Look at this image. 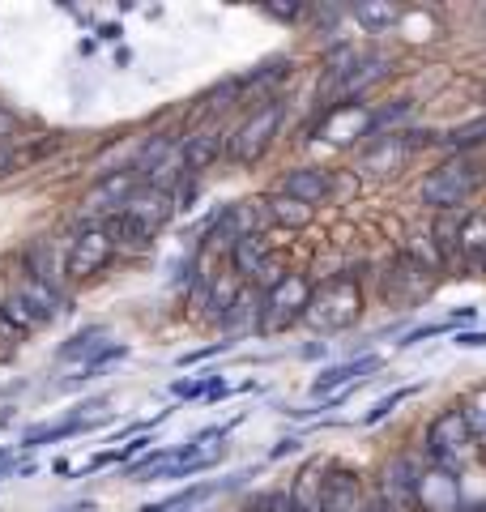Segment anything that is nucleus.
I'll return each mask as SVG.
<instances>
[{"instance_id":"6e6552de","label":"nucleus","mask_w":486,"mask_h":512,"mask_svg":"<svg viewBox=\"0 0 486 512\" xmlns=\"http://www.w3.org/2000/svg\"><path fill=\"white\" fill-rule=\"evenodd\" d=\"M141 188V180H137V171L133 167H124V171H107L103 180H99V188L86 197V210L90 214H99V218H111V214H120L124 205H128V197Z\"/></svg>"},{"instance_id":"7ed1b4c3","label":"nucleus","mask_w":486,"mask_h":512,"mask_svg":"<svg viewBox=\"0 0 486 512\" xmlns=\"http://www.w3.org/2000/svg\"><path fill=\"white\" fill-rule=\"evenodd\" d=\"M359 312H363L359 282H354V278H333V282H324L320 295L307 299L303 320H307V325H316V329H324V333H333V329L354 325Z\"/></svg>"},{"instance_id":"1a4fd4ad","label":"nucleus","mask_w":486,"mask_h":512,"mask_svg":"<svg viewBox=\"0 0 486 512\" xmlns=\"http://www.w3.org/2000/svg\"><path fill=\"white\" fill-rule=\"evenodd\" d=\"M371 372H380V355L350 359V363H342V367H329V372H324V376H316V380H312V393H316V397H324V393L342 389V384H350V380H367Z\"/></svg>"},{"instance_id":"4be33fe9","label":"nucleus","mask_w":486,"mask_h":512,"mask_svg":"<svg viewBox=\"0 0 486 512\" xmlns=\"http://www.w3.org/2000/svg\"><path fill=\"white\" fill-rule=\"evenodd\" d=\"M22 133V120H18V111H9L5 103H0V146H9L13 137Z\"/></svg>"},{"instance_id":"b1692460","label":"nucleus","mask_w":486,"mask_h":512,"mask_svg":"<svg viewBox=\"0 0 486 512\" xmlns=\"http://www.w3.org/2000/svg\"><path fill=\"white\" fill-rule=\"evenodd\" d=\"M226 350H231V342H214V346H205V350H188V355H180V367L201 363V359H214V355H226Z\"/></svg>"},{"instance_id":"c85d7f7f","label":"nucleus","mask_w":486,"mask_h":512,"mask_svg":"<svg viewBox=\"0 0 486 512\" xmlns=\"http://www.w3.org/2000/svg\"><path fill=\"white\" fill-rule=\"evenodd\" d=\"M295 448H299V440H282L278 448H273V457H282V453H295Z\"/></svg>"},{"instance_id":"f03ea898","label":"nucleus","mask_w":486,"mask_h":512,"mask_svg":"<svg viewBox=\"0 0 486 512\" xmlns=\"http://www.w3.org/2000/svg\"><path fill=\"white\" fill-rule=\"evenodd\" d=\"M482 184H486V167L478 163V158H452V163H444L423 184V201L435 205V210L452 214V210H461Z\"/></svg>"},{"instance_id":"9b49d317","label":"nucleus","mask_w":486,"mask_h":512,"mask_svg":"<svg viewBox=\"0 0 486 512\" xmlns=\"http://www.w3.org/2000/svg\"><path fill=\"white\" fill-rule=\"evenodd\" d=\"M324 192H329V175L316 171V167H299V171H290L282 180V197L303 201V205L324 201Z\"/></svg>"},{"instance_id":"f257e3e1","label":"nucleus","mask_w":486,"mask_h":512,"mask_svg":"<svg viewBox=\"0 0 486 512\" xmlns=\"http://www.w3.org/2000/svg\"><path fill=\"white\" fill-rule=\"evenodd\" d=\"M427 453H431V461L444 474H461V470L474 466L478 436H474V427H469L465 410H444L440 419L431 423V431H427Z\"/></svg>"},{"instance_id":"6ab92c4d","label":"nucleus","mask_w":486,"mask_h":512,"mask_svg":"<svg viewBox=\"0 0 486 512\" xmlns=\"http://www.w3.org/2000/svg\"><path fill=\"white\" fill-rule=\"evenodd\" d=\"M401 154H405V141H401V137H384L380 146L367 154V171H380V167H397V163H401Z\"/></svg>"},{"instance_id":"39448f33","label":"nucleus","mask_w":486,"mask_h":512,"mask_svg":"<svg viewBox=\"0 0 486 512\" xmlns=\"http://www.w3.org/2000/svg\"><path fill=\"white\" fill-rule=\"evenodd\" d=\"M111 256H116V244H111V235H107L103 222H94V227L77 231L69 239V248H64V278L86 282L94 274H103V269L111 265Z\"/></svg>"},{"instance_id":"7c9ffc66","label":"nucleus","mask_w":486,"mask_h":512,"mask_svg":"<svg viewBox=\"0 0 486 512\" xmlns=\"http://www.w3.org/2000/svg\"><path fill=\"white\" fill-rule=\"evenodd\" d=\"M482 265H486V252H482Z\"/></svg>"},{"instance_id":"412c9836","label":"nucleus","mask_w":486,"mask_h":512,"mask_svg":"<svg viewBox=\"0 0 486 512\" xmlns=\"http://www.w3.org/2000/svg\"><path fill=\"white\" fill-rule=\"evenodd\" d=\"M124 355H128V346H124V342H107V346L99 350V355H94V359H86V367H81V372H86V376L94 380V376L103 372V367H111V363H116V359H124Z\"/></svg>"},{"instance_id":"aec40b11","label":"nucleus","mask_w":486,"mask_h":512,"mask_svg":"<svg viewBox=\"0 0 486 512\" xmlns=\"http://www.w3.org/2000/svg\"><path fill=\"white\" fill-rule=\"evenodd\" d=\"M444 141H448V146H457V150H474V146H482V141H486V116H482V120H474V124L452 128V133H448Z\"/></svg>"},{"instance_id":"dca6fc26","label":"nucleus","mask_w":486,"mask_h":512,"mask_svg":"<svg viewBox=\"0 0 486 512\" xmlns=\"http://www.w3.org/2000/svg\"><path fill=\"white\" fill-rule=\"evenodd\" d=\"M384 73H388V60H384V56H371V60H363V64L354 60L350 69L342 73V77H346V94H363L367 86H376Z\"/></svg>"},{"instance_id":"4468645a","label":"nucleus","mask_w":486,"mask_h":512,"mask_svg":"<svg viewBox=\"0 0 486 512\" xmlns=\"http://www.w3.org/2000/svg\"><path fill=\"white\" fill-rule=\"evenodd\" d=\"M265 210H269V222H278V227H290V231H303L307 222H312V205L290 201V197H273V201H265Z\"/></svg>"},{"instance_id":"a211bd4d","label":"nucleus","mask_w":486,"mask_h":512,"mask_svg":"<svg viewBox=\"0 0 486 512\" xmlns=\"http://www.w3.org/2000/svg\"><path fill=\"white\" fill-rule=\"evenodd\" d=\"M214 491H218L214 483H201V487L175 491V495H167V500H158V504H145L141 512H180V508H192L197 500H205V495H214Z\"/></svg>"},{"instance_id":"cd10ccee","label":"nucleus","mask_w":486,"mask_h":512,"mask_svg":"<svg viewBox=\"0 0 486 512\" xmlns=\"http://www.w3.org/2000/svg\"><path fill=\"white\" fill-rule=\"evenodd\" d=\"M13 167H18V158H13V150H9V146H0V175H9Z\"/></svg>"},{"instance_id":"2f4dec72","label":"nucleus","mask_w":486,"mask_h":512,"mask_svg":"<svg viewBox=\"0 0 486 512\" xmlns=\"http://www.w3.org/2000/svg\"><path fill=\"white\" fill-rule=\"evenodd\" d=\"M261 512H265V508H261Z\"/></svg>"},{"instance_id":"0eeeda50","label":"nucleus","mask_w":486,"mask_h":512,"mask_svg":"<svg viewBox=\"0 0 486 512\" xmlns=\"http://www.w3.org/2000/svg\"><path fill=\"white\" fill-rule=\"evenodd\" d=\"M128 222H137V227L145 231V235H158L162 227L171 222V214H175V201H171V192H162V188H137L133 197H128V205L120 210Z\"/></svg>"},{"instance_id":"f8f14e48","label":"nucleus","mask_w":486,"mask_h":512,"mask_svg":"<svg viewBox=\"0 0 486 512\" xmlns=\"http://www.w3.org/2000/svg\"><path fill=\"white\" fill-rule=\"evenodd\" d=\"M218 154H222V137L218 133H192V137H184V146H180L184 175H201Z\"/></svg>"},{"instance_id":"9d476101","label":"nucleus","mask_w":486,"mask_h":512,"mask_svg":"<svg viewBox=\"0 0 486 512\" xmlns=\"http://www.w3.org/2000/svg\"><path fill=\"white\" fill-rule=\"evenodd\" d=\"M231 265H235V278H256L261 269L269 265V244H265V235L256 231V235H243L231 244Z\"/></svg>"},{"instance_id":"a878e982","label":"nucleus","mask_w":486,"mask_h":512,"mask_svg":"<svg viewBox=\"0 0 486 512\" xmlns=\"http://www.w3.org/2000/svg\"><path fill=\"white\" fill-rule=\"evenodd\" d=\"M457 346H465V350H482V346H486V333H457Z\"/></svg>"},{"instance_id":"5701e85b","label":"nucleus","mask_w":486,"mask_h":512,"mask_svg":"<svg viewBox=\"0 0 486 512\" xmlns=\"http://www.w3.org/2000/svg\"><path fill=\"white\" fill-rule=\"evenodd\" d=\"M405 397H410V389H401V393H393V397H384V402H376V410L367 414V423H380V419H388V414H393Z\"/></svg>"},{"instance_id":"393cba45","label":"nucleus","mask_w":486,"mask_h":512,"mask_svg":"<svg viewBox=\"0 0 486 512\" xmlns=\"http://www.w3.org/2000/svg\"><path fill=\"white\" fill-rule=\"evenodd\" d=\"M265 13H269V18H278V22H295L299 18V5H265Z\"/></svg>"},{"instance_id":"c756f323","label":"nucleus","mask_w":486,"mask_h":512,"mask_svg":"<svg viewBox=\"0 0 486 512\" xmlns=\"http://www.w3.org/2000/svg\"><path fill=\"white\" fill-rule=\"evenodd\" d=\"M5 423H13V410H9V406H0V427H5Z\"/></svg>"},{"instance_id":"423d86ee","label":"nucleus","mask_w":486,"mask_h":512,"mask_svg":"<svg viewBox=\"0 0 486 512\" xmlns=\"http://www.w3.org/2000/svg\"><path fill=\"white\" fill-rule=\"evenodd\" d=\"M307 299H312V286H307L299 274L295 278H278L265 295V308H261V329H286L290 320H299Z\"/></svg>"},{"instance_id":"ddd939ff","label":"nucleus","mask_w":486,"mask_h":512,"mask_svg":"<svg viewBox=\"0 0 486 512\" xmlns=\"http://www.w3.org/2000/svg\"><path fill=\"white\" fill-rule=\"evenodd\" d=\"M103 338H107V329H103V325L81 329V333H73V338L56 350V359H94V355H99V350L107 346Z\"/></svg>"},{"instance_id":"2eb2a0df","label":"nucleus","mask_w":486,"mask_h":512,"mask_svg":"<svg viewBox=\"0 0 486 512\" xmlns=\"http://www.w3.org/2000/svg\"><path fill=\"white\" fill-rule=\"evenodd\" d=\"M350 13H354V22L367 30H388L401 18V9L388 5V0H359V5H350Z\"/></svg>"},{"instance_id":"20e7f679","label":"nucleus","mask_w":486,"mask_h":512,"mask_svg":"<svg viewBox=\"0 0 486 512\" xmlns=\"http://www.w3.org/2000/svg\"><path fill=\"white\" fill-rule=\"evenodd\" d=\"M278 128H282V103L269 99V103H261V107H256L252 116L231 133V141H226V154H231L235 163L252 167L256 158L269 150V141L278 137Z\"/></svg>"},{"instance_id":"f3484780","label":"nucleus","mask_w":486,"mask_h":512,"mask_svg":"<svg viewBox=\"0 0 486 512\" xmlns=\"http://www.w3.org/2000/svg\"><path fill=\"white\" fill-rule=\"evenodd\" d=\"M457 248H461V256H482V252H486V218H482V214L461 218Z\"/></svg>"},{"instance_id":"bb28decb","label":"nucleus","mask_w":486,"mask_h":512,"mask_svg":"<svg viewBox=\"0 0 486 512\" xmlns=\"http://www.w3.org/2000/svg\"><path fill=\"white\" fill-rule=\"evenodd\" d=\"M120 35H124V26H116V22L99 26V39H103V43H120Z\"/></svg>"}]
</instances>
